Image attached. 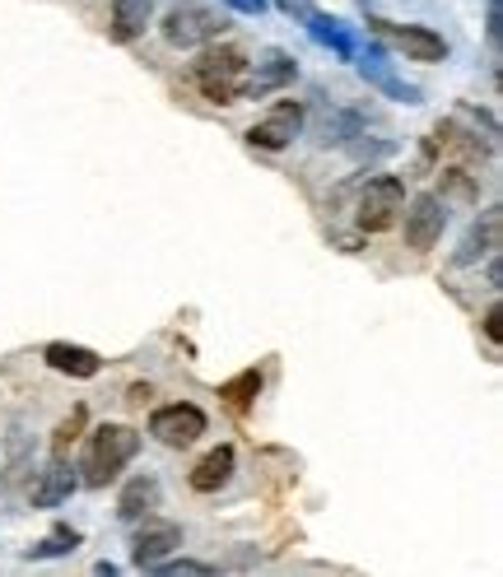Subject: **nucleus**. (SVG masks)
<instances>
[{
    "instance_id": "24",
    "label": "nucleus",
    "mask_w": 503,
    "mask_h": 577,
    "mask_svg": "<svg viewBox=\"0 0 503 577\" xmlns=\"http://www.w3.org/2000/svg\"><path fill=\"white\" fill-rule=\"evenodd\" d=\"M485 38H490V47L499 52V42H503V0H490V5H485Z\"/></svg>"
},
{
    "instance_id": "1",
    "label": "nucleus",
    "mask_w": 503,
    "mask_h": 577,
    "mask_svg": "<svg viewBox=\"0 0 503 577\" xmlns=\"http://www.w3.org/2000/svg\"><path fill=\"white\" fill-rule=\"evenodd\" d=\"M140 452V429L131 424H98L84 438V457H80V484L89 489H108Z\"/></svg>"
},
{
    "instance_id": "20",
    "label": "nucleus",
    "mask_w": 503,
    "mask_h": 577,
    "mask_svg": "<svg viewBox=\"0 0 503 577\" xmlns=\"http://www.w3.org/2000/svg\"><path fill=\"white\" fill-rule=\"evenodd\" d=\"M80 550V531L75 526H52L38 545H28V559H61V554Z\"/></svg>"
},
{
    "instance_id": "29",
    "label": "nucleus",
    "mask_w": 503,
    "mask_h": 577,
    "mask_svg": "<svg viewBox=\"0 0 503 577\" xmlns=\"http://www.w3.org/2000/svg\"><path fill=\"white\" fill-rule=\"evenodd\" d=\"M94 573L98 577H117V564H108V559H103V564H94Z\"/></svg>"
},
{
    "instance_id": "23",
    "label": "nucleus",
    "mask_w": 503,
    "mask_h": 577,
    "mask_svg": "<svg viewBox=\"0 0 503 577\" xmlns=\"http://www.w3.org/2000/svg\"><path fill=\"white\" fill-rule=\"evenodd\" d=\"M145 573H154V577H210L215 568L201 564V559H159V564H150Z\"/></svg>"
},
{
    "instance_id": "5",
    "label": "nucleus",
    "mask_w": 503,
    "mask_h": 577,
    "mask_svg": "<svg viewBox=\"0 0 503 577\" xmlns=\"http://www.w3.org/2000/svg\"><path fill=\"white\" fill-rule=\"evenodd\" d=\"M406 210V182L396 173H378L368 177L364 191H359V205H354V224L364 233H387Z\"/></svg>"
},
{
    "instance_id": "8",
    "label": "nucleus",
    "mask_w": 503,
    "mask_h": 577,
    "mask_svg": "<svg viewBox=\"0 0 503 577\" xmlns=\"http://www.w3.org/2000/svg\"><path fill=\"white\" fill-rule=\"evenodd\" d=\"M354 66H359V75L368 80V89H378L382 98L406 103V108H420V103H424V89H420V84H406L401 75H396V66L382 56L378 42H368V52H354Z\"/></svg>"
},
{
    "instance_id": "12",
    "label": "nucleus",
    "mask_w": 503,
    "mask_h": 577,
    "mask_svg": "<svg viewBox=\"0 0 503 577\" xmlns=\"http://www.w3.org/2000/svg\"><path fill=\"white\" fill-rule=\"evenodd\" d=\"M173 550H182V526L177 522H150V517H145V526H140L136 540H131V564L150 568Z\"/></svg>"
},
{
    "instance_id": "14",
    "label": "nucleus",
    "mask_w": 503,
    "mask_h": 577,
    "mask_svg": "<svg viewBox=\"0 0 503 577\" xmlns=\"http://www.w3.org/2000/svg\"><path fill=\"white\" fill-rule=\"evenodd\" d=\"M233 466H238V452H233V443H219V447H210V452H205L196 466H191L187 484L196 489V494H219V489L233 480Z\"/></svg>"
},
{
    "instance_id": "19",
    "label": "nucleus",
    "mask_w": 503,
    "mask_h": 577,
    "mask_svg": "<svg viewBox=\"0 0 503 577\" xmlns=\"http://www.w3.org/2000/svg\"><path fill=\"white\" fill-rule=\"evenodd\" d=\"M257 396H261V368H243L238 377L219 382V401L229 405L233 415H247L257 405Z\"/></svg>"
},
{
    "instance_id": "10",
    "label": "nucleus",
    "mask_w": 503,
    "mask_h": 577,
    "mask_svg": "<svg viewBox=\"0 0 503 577\" xmlns=\"http://www.w3.org/2000/svg\"><path fill=\"white\" fill-rule=\"evenodd\" d=\"M294 75H299V61H294L289 52H280V47H266V52L257 56V66L247 61L243 98H266V94H275V89L294 84Z\"/></svg>"
},
{
    "instance_id": "7",
    "label": "nucleus",
    "mask_w": 503,
    "mask_h": 577,
    "mask_svg": "<svg viewBox=\"0 0 503 577\" xmlns=\"http://www.w3.org/2000/svg\"><path fill=\"white\" fill-rule=\"evenodd\" d=\"M406 215V247L410 252H434L443 242V229H448V205L438 191H420L415 201L401 210Z\"/></svg>"
},
{
    "instance_id": "15",
    "label": "nucleus",
    "mask_w": 503,
    "mask_h": 577,
    "mask_svg": "<svg viewBox=\"0 0 503 577\" xmlns=\"http://www.w3.org/2000/svg\"><path fill=\"white\" fill-rule=\"evenodd\" d=\"M159 498H164L159 480H154V475H136V480H126V489L117 494V517H122L126 526H131V522H145V517H154Z\"/></svg>"
},
{
    "instance_id": "11",
    "label": "nucleus",
    "mask_w": 503,
    "mask_h": 577,
    "mask_svg": "<svg viewBox=\"0 0 503 577\" xmlns=\"http://www.w3.org/2000/svg\"><path fill=\"white\" fill-rule=\"evenodd\" d=\"M42 363L61 377H75V382H89V377L103 373V354L89 345H70V340H52L42 349Z\"/></svg>"
},
{
    "instance_id": "28",
    "label": "nucleus",
    "mask_w": 503,
    "mask_h": 577,
    "mask_svg": "<svg viewBox=\"0 0 503 577\" xmlns=\"http://www.w3.org/2000/svg\"><path fill=\"white\" fill-rule=\"evenodd\" d=\"M280 10H285V14H299V19H303V14L313 10V5H308V0H280Z\"/></svg>"
},
{
    "instance_id": "16",
    "label": "nucleus",
    "mask_w": 503,
    "mask_h": 577,
    "mask_svg": "<svg viewBox=\"0 0 503 577\" xmlns=\"http://www.w3.org/2000/svg\"><path fill=\"white\" fill-rule=\"evenodd\" d=\"M303 28H308V33H313V42H322V47H327L336 61H354V52H359V47H354V33L340 24L336 14L308 10V14H303Z\"/></svg>"
},
{
    "instance_id": "17",
    "label": "nucleus",
    "mask_w": 503,
    "mask_h": 577,
    "mask_svg": "<svg viewBox=\"0 0 503 577\" xmlns=\"http://www.w3.org/2000/svg\"><path fill=\"white\" fill-rule=\"evenodd\" d=\"M150 24H154V0H112V19H108L112 42L145 38Z\"/></svg>"
},
{
    "instance_id": "13",
    "label": "nucleus",
    "mask_w": 503,
    "mask_h": 577,
    "mask_svg": "<svg viewBox=\"0 0 503 577\" xmlns=\"http://www.w3.org/2000/svg\"><path fill=\"white\" fill-rule=\"evenodd\" d=\"M80 489V475L66 457H52L38 470V484H33V508H61L70 503V494Z\"/></svg>"
},
{
    "instance_id": "18",
    "label": "nucleus",
    "mask_w": 503,
    "mask_h": 577,
    "mask_svg": "<svg viewBox=\"0 0 503 577\" xmlns=\"http://www.w3.org/2000/svg\"><path fill=\"white\" fill-rule=\"evenodd\" d=\"M499 205H490V210H485V219H480L476 229L466 233V242H462V252L452 256V261H457V266H471V261H480V256L485 252H494V247H499Z\"/></svg>"
},
{
    "instance_id": "21",
    "label": "nucleus",
    "mask_w": 503,
    "mask_h": 577,
    "mask_svg": "<svg viewBox=\"0 0 503 577\" xmlns=\"http://www.w3.org/2000/svg\"><path fill=\"white\" fill-rule=\"evenodd\" d=\"M84 419H89V410H84V405H75V410H70V419H61V424H56V433H52V457H66L70 447L80 443Z\"/></svg>"
},
{
    "instance_id": "22",
    "label": "nucleus",
    "mask_w": 503,
    "mask_h": 577,
    "mask_svg": "<svg viewBox=\"0 0 503 577\" xmlns=\"http://www.w3.org/2000/svg\"><path fill=\"white\" fill-rule=\"evenodd\" d=\"M480 191H476V182H471V173L466 168H443V205H452V201H476Z\"/></svg>"
},
{
    "instance_id": "27",
    "label": "nucleus",
    "mask_w": 503,
    "mask_h": 577,
    "mask_svg": "<svg viewBox=\"0 0 503 577\" xmlns=\"http://www.w3.org/2000/svg\"><path fill=\"white\" fill-rule=\"evenodd\" d=\"M150 396H154L150 382H136V387L126 391V401H131V405H150Z\"/></svg>"
},
{
    "instance_id": "4",
    "label": "nucleus",
    "mask_w": 503,
    "mask_h": 577,
    "mask_svg": "<svg viewBox=\"0 0 503 577\" xmlns=\"http://www.w3.org/2000/svg\"><path fill=\"white\" fill-rule=\"evenodd\" d=\"M159 28H164V42H168V47L196 52V47H205V42L224 38L229 19H224V14H215V10H205L201 0H177L173 10L159 19Z\"/></svg>"
},
{
    "instance_id": "26",
    "label": "nucleus",
    "mask_w": 503,
    "mask_h": 577,
    "mask_svg": "<svg viewBox=\"0 0 503 577\" xmlns=\"http://www.w3.org/2000/svg\"><path fill=\"white\" fill-rule=\"evenodd\" d=\"M224 5L238 14H266V0H224Z\"/></svg>"
},
{
    "instance_id": "9",
    "label": "nucleus",
    "mask_w": 503,
    "mask_h": 577,
    "mask_svg": "<svg viewBox=\"0 0 503 577\" xmlns=\"http://www.w3.org/2000/svg\"><path fill=\"white\" fill-rule=\"evenodd\" d=\"M303 121H308V112H303L299 98H280V103L247 131V140L257 149H289L303 135Z\"/></svg>"
},
{
    "instance_id": "6",
    "label": "nucleus",
    "mask_w": 503,
    "mask_h": 577,
    "mask_svg": "<svg viewBox=\"0 0 503 577\" xmlns=\"http://www.w3.org/2000/svg\"><path fill=\"white\" fill-rule=\"evenodd\" d=\"M205 429H210V419H205L201 405H191V401H173V405H159L150 415V438L154 443H164V447H191V443H201Z\"/></svg>"
},
{
    "instance_id": "3",
    "label": "nucleus",
    "mask_w": 503,
    "mask_h": 577,
    "mask_svg": "<svg viewBox=\"0 0 503 577\" xmlns=\"http://www.w3.org/2000/svg\"><path fill=\"white\" fill-rule=\"evenodd\" d=\"M368 33L378 47H392L396 56H406V61H420V66H438V61H448V38L434 33L429 24H392V19H368Z\"/></svg>"
},
{
    "instance_id": "25",
    "label": "nucleus",
    "mask_w": 503,
    "mask_h": 577,
    "mask_svg": "<svg viewBox=\"0 0 503 577\" xmlns=\"http://www.w3.org/2000/svg\"><path fill=\"white\" fill-rule=\"evenodd\" d=\"M503 312H499V303H490V312H485V336H490L494 340V345H499V340H503Z\"/></svg>"
},
{
    "instance_id": "2",
    "label": "nucleus",
    "mask_w": 503,
    "mask_h": 577,
    "mask_svg": "<svg viewBox=\"0 0 503 577\" xmlns=\"http://www.w3.org/2000/svg\"><path fill=\"white\" fill-rule=\"evenodd\" d=\"M196 84H201V94L219 108H229V103H243V75H247V52L238 47H215V42H205L201 56H196V66H191Z\"/></svg>"
}]
</instances>
